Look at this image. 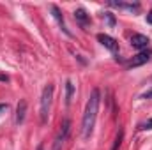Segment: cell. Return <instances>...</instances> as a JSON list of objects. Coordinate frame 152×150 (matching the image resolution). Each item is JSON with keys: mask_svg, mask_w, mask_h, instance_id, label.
Returning a JSON list of instances; mask_svg holds the SVG:
<instances>
[{"mask_svg": "<svg viewBox=\"0 0 152 150\" xmlns=\"http://www.w3.org/2000/svg\"><path fill=\"white\" fill-rule=\"evenodd\" d=\"M99 103H101V92H99V88H94L90 92V97H88L85 111H83V120H81V136H83V140H88L92 131H94Z\"/></svg>", "mask_w": 152, "mask_h": 150, "instance_id": "cell-1", "label": "cell"}, {"mask_svg": "<svg viewBox=\"0 0 152 150\" xmlns=\"http://www.w3.org/2000/svg\"><path fill=\"white\" fill-rule=\"evenodd\" d=\"M51 101H53V85H46L42 88L41 94V108H39V117H41V124L48 122V115H50V108H51Z\"/></svg>", "mask_w": 152, "mask_h": 150, "instance_id": "cell-2", "label": "cell"}, {"mask_svg": "<svg viewBox=\"0 0 152 150\" xmlns=\"http://www.w3.org/2000/svg\"><path fill=\"white\" fill-rule=\"evenodd\" d=\"M69 129H71V120L66 118V120L62 122V127H60V131H58L55 141H53L51 150H62V145H64V141H66V138H67V134H69Z\"/></svg>", "mask_w": 152, "mask_h": 150, "instance_id": "cell-3", "label": "cell"}, {"mask_svg": "<svg viewBox=\"0 0 152 150\" xmlns=\"http://www.w3.org/2000/svg\"><path fill=\"white\" fill-rule=\"evenodd\" d=\"M151 55H152L151 50H147V51H140L138 55H134V57L126 64V67H129V69H133V67H140V66H143V64H147V62L151 60Z\"/></svg>", "mask_w": 152, "mask_h": 150, "instance_id": "cell-4", "label": "cell"}, {"mask_svg": "<svg viewBox=\"0 0 152 150\" xmlns=\"http://www.w3.org/2000/svg\"><path fill=\"white\" fill-rule=\"evenodd\" d=\"M97 41H99L106 50H110V51H117V50H118V42H117L113 37H110L108 34H99V36H97Z\"/></svg>", "mask_w": 152, "mask_h": 150, "instance_id": "cell-5", "label": "cell"}, {"mask_svg": "<svg viewBox=\"0 0 152 150\" xmlns=\"http://www.w3.org/2000/svg\"><path fill=\"white\" fill-rule=\"evenodd\" d=\"M50 11H51V14H53V18L57 20V23H58V27L62 28V32L64 34H67V36H71V32L67 30V27H66V21H64V16H62V12H60V9L57 7V5H50Z\"/></svg>", "mask_w": 152, "mask_h": 150, "instance_id": "cell-6", "label": "cell"}, {"mask_svg": "<svg viewBox=\"0 0 152 150\" xmlns=\"http://www.w3.org/2000/svg\"><path fill=\"white\" fill-rule=\"evenodd\" d=\"M149 37L147 36H143V34H133V37H131V44H133V48H136V50H145L147 46H149Z\"/></svg>", "mask_w": 152, "mask_h": 150, "instance_id": "cell-7", "label": "cell"}, {"mask_svg": "<svg viewBox=\"0 0 152 150\" xmlns=\"http://www.w3.org/2000/svg\"><path fill=\"white\" fill-rule=\"evenodd\" d=\"M25 111H27V101L21 99L18 103V108H16V124H23L25 120Z\"/></svg>", "mask_w": 152, "mask_h": 150, "instance_id": "cell-8", "label": "cell"}, {"mask_svg": "<svg viewBox=\"0 0 152 150\" xmlns=\"http://www.w3.org/2000/svg\"><path fill=\"white\" fill-rule=\"evenodd\" d=\"M75 20L81 25V27H87L88 25V21H90V18H88V14L83 11V9H76L75 12Z\"/></svg>", "mask_w": 152, "mask_h": 150, "instance_id": "cell-9", "label": "cell"}, {"mask_svg": "<svg viewBox=\"0 0 152 150\" xmlns=\"http://www.w3.org/2000/svg\"><path fill=\"white\" fill-rule=\"evenodd\" d=\"M110 5L120 7V9H127V11H138L140 4H126V2H110Z\"/></svg>", "mask_w": 152, "mask_h": 150, "instance_id": "cell-10", "label": "cell"}, {"mask_svg": "<svg viewBox=\"0 0 152 150\" xmlns=\"http://www.w3.org/2000/svg\"><path fill=\"white\" fill-rule=\"evenodd\" d=\"M73 92H75V87L71 83V79L66 81V104L69 106L71 104V99H73Z\"/></svg>", "mask_w": 152, "mask_h": 150, "instance_id": "cell-11", "label": "cell"}, {"mask_svg": "<svg viewBox=\"0 0 152 150\" xmlns=\"http://www.w3.org/2000/svg\"><path fill=\"white\" fill-rule=\"evenodd\" d=\"M122 140H124V129H118V133H117V136H115V141H113V147H112V150H118V149H120Z\"/></svg>", "mask_w": 152, "mask_h": 150, "instance_id": "cell-12", "label": "cell"}, {"mask_svg": "<svg viewBox=\"0 0 152 150\" xmlns=\"http://www.w3.org/2000/svg\"><path fill=\"white\" fill-rule=\"evenodd\" d=\"M104 16H106V20H108L110 25H115V18L112 16V12H104Z\"/></svg>", "mask_w": 152, "mask_h": 150, "instance_id": "cell-13", "label": "cell"}, {"mask_svg": "<svg viewBox=\"0 0 152 150\" xmlns=\"http://www.w3.org/2000/svg\"><path fill=\"white\" fill-rule=\"evenodd\" d=\"M142 99H152V90L145 92V94H142Z\"/></svg>", "mask_w": 152, "mask_h": 150, "instance_id": "cell-14", "label": "cell"}, {"mask_svg": "<svg viewBox=\"0 0 152 150\" xmlns=\"http://www.w3.org/2000/svg\"><path fill=\"white\" fill-rule=\"evenodd\" d=\"M142 129H152V118L147 122V124H142Z\"/></svg>", "mask_w": 152, "mask_h": 150, "instance_id": "cell-15", "label": "cell"}, {"mask_svg": "<svg viewBox=\"0 0 152 150\" xmlns=\"http://www.w3.org/2000/svg\"><path fill=\"white\" fill-rule=\"evenodd\" d=\"M147 23H151V25H152V11L147 14Z\"/></svg>", "mask_w": 152, "mask_h": 150, "instance_id": "cell-16", "label": "cell"}, {"mask_svg": "<svg viewBox=\"0 0 152 150\" xmlns=\"http://www.w3.org/2000/svg\"><path fill=\"white\" fill-rule=\"evenodd\" d=\"M2 111H7V104H0V113Z\"/></svg>", "mask_w": 152, "mask_h": 150, "instance_id": "cell-17", "label": "cell"}, {"mask_svg": "<svg viewBox=\"0 0 152 150\" xmlns=\"http://www.w3.org/2000/svg\"><path fill=\"white\" fill-rule=\"evenodd\" d=\"M37 150H44V145H42V143H39V145H37Z\"/></svg>", "mask_w": 152, "mask_h": 150, "instance_id": "cell-18", "label": "cell"}, {"mask_svg": "<svg viewBox=\"0 0 152 150\" xmlns=\"http://www.w3.org/2000/svg\"><path fill=\"white\" fill-rule=\"evenodd\" d=\"M0 79H4V81H7V76H2V74H0Z\"/></svg>", "mask_w": 152, "mask_h": 150, "instance_id": "cell-19", "label": "cell"}]
</instances>
